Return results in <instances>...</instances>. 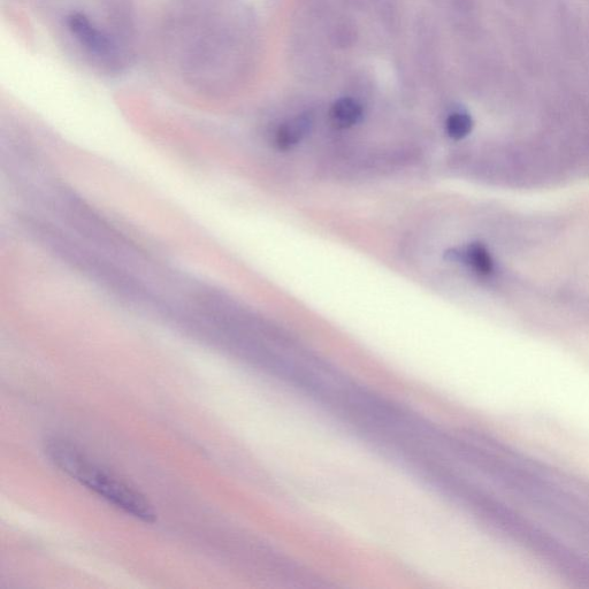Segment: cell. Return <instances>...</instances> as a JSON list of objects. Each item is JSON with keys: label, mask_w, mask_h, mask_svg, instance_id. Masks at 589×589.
<instances>
[{"label": "cell", "mask_w": 589, "mask_h": 589, "mask_svg": "<svg viewBox=\"0 0 589 589\" xmlns=\"http://www.w3.org/2000/svg\"><path fill=\"white\" fill-rule=\"evenodd\" d=\"M45 453L56 468L112 507L141 522H156V511L147 497L116 474L95 463L72 443L59 439L50 440Z\"/></svg>", "instance_id": "cell-1"}, {"label": "cell", "mask_w": 589, "mask_h": 589, "mask_svg": "<svg viewBox=\"0 0 589 589\" xmlns=\"http://www.w3.org/2000/svg\"><path fill=\"white\" fill-rule=\"evenodd\" d=\"M67 29L91 57L101 60L107 65L117 64L119 58L118 45L103 29L81 13L68 15Z\"/></svg>", "instance_id": "cell-2"}, {"label": "cell", "mask_w": 589, "mask_h": 589, "mask_svg": "<svg viewBox=\"0 0 589 589\" xmlns=\"http://www.w3.org/2000/svg\"><path fill=\"white\" fill-rule=\"evenodd\" d=\"M313 127V118L309 113L298 114L279 126L274 142L282 151H287L300 144L309 135Z\"/></svg>", "instance_id": "cell-4"}, {"label": "cell", "mask_w": 589, "mask_h": 589, "mask_svg": "<svg viewBox=\"0 0 589 589\" xmlns=\"http://www.w3.org/2000/svg\"><path fill=\"white\" fill-rule=\"evenodd\" d=\"M447 262L460 264L481 279H491L496 274V262L483 243L472 242L464 247L451 248L446 252Z\"/></svg>", "instance_id": "cell-3"}, {"label": "cell", "mask_w": 589, "mask_h": 589, "mask_svg": "<svg viewBox=\"0 0 589 589\" xmlns=\"http://www.w3.org/2000/svg\"><path fill=\"white\" fill-rule=\"evenodd\" d=\"M330 117L336 127L347 129L358 125L363 120L364 109L356 99L343 97L333 104Z\"/></svg>", "instance_id": "cell-5"}, {"label": "cell", "mask_w": 589, "mask_h": 589, "mask_svg": "<svg viewBox=\"0 0 589 589\" xmlns=\"http://www.w3.org/2000/svg\"><path fill=\"white\" fill-rule=\"evenodd\" d=\"M474 128V121L471 114L465 111L450 113L445 122L446 134L454 141L466 139Z\"/></svg>", "instance_id": "cell-6"}]
</instances>
